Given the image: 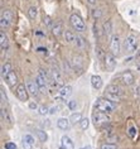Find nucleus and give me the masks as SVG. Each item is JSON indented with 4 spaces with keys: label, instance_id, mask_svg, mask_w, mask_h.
I'll return each mask as SVG.
<instances>
[{
    "label": "nucleus",
    "instance_id": "nucleus-11",
    "mask_svg": "<svg viewBox=\"0 0 140 149\" xmlns=\"http://www.w3.org/2000/svg\"><path fill=\"white\" fill-rule=\"evenodd\" d=\"M5 80H6V84H8V86L13 88L18 84V76H17L15 71H10V73L5 77Z\"/></svg>",
    "mask_w": 140,
    "mask_h": 149
},
{
    "label": "nucleus",
    "instance_id": "nucleus-18",
    "mask_svg": "<svg viewBox=\"0 0 140 149\" xmlns=\"http://www.w3.org/2000/svg\"><path fill=\"white\" fill-rule=\"evenodd\" d=\"M71 94H72V86H69V85H63L60 88V95L62 97H68Z\"/></svg>",
    "mask_w": 140,
    "mask_h": 149
},
{
    "label": "nucleus",
    "instance_id": "nucleus-46",
    "mask_svg": "<svg viewBox=\"0 0 140 149\" xmlns=\"http://www.w3.org/2000/svg\"><path fill=\"white\" fill-rule=\"evenodd\" d=\"M88 4H96V0H87Z\"/></svg>",
    "mask_w": 140,
    "mask_h": 149
},
{
    "label": "nucleus",
    "instance_id": "nucleus-17",
    "mask_svg": "<svg viewBox=\"0 0 140 149\" xmlns=\"http://www.w3.org/2000/svg\"><path fill=\"white\" fill-rule=\"evenodd\" d=\"M71 63H72V67L75 70H81L82 68V66H83V61H82V58H81L80 56H73Z\"/></svg>",
    "mask_w": 140,
    "mask_h": 149
},
{
    "label": "nucleus",
    "instance_id": "nucleus-1",
    "mask_svg": "<svg viewBox=\"0 0 140 149\" xmlns=\"http://www.w3.org/2000/svg\"><path fill=\"white\" fill-rule=\"evenodd\" d=\"M96 110L97 111H102V113H106V114H110L115 110V104H114L111 100L109 99H97L96 101Z\"/></svg>",
    "mask_w": 140,
    "mask_h": 149
},
{
    "label": "nucleus",
    "instance_id": "nucleus-19",
    "mask_svg": "<svg viewBox=\"0 0 140 149\" xmlns=\"http://www.w3.org/2000/svg\"><path fill=\"white\" fill-rule=\"evenodd\" d=\"M35 82H37V85H38V87H39L40 91H42V92H46V91H44V88L47 87V84H48V82H47V81L44 80L43 77L40 76V74H38V76L35 77Z\"/></svg>",
    "mask_w": 140,
    "mask_h": 149
},
{
    "label": "nucleus",
    "instance_id": "nucleus-45",
    "mask_svg": "<svg viewBox=\"0 0 140 149\" xmlns=\"http://www.w3.org/2000/svg\"><path fill=\"white\" fill-rule=\"evenodd\" d=\"M97 54H98V57H101V56H102V52H101V48H97Z\"/></svg>",
    "mask_w": 140,
    "mask_h": 149
},
{
    "label": "nucleus",
    "instance_id": "nucleus-10",
    "mask_svg": "<svg viewBox=\"0 0 140 149\" xmlns=\"http://www.w3.org/2000/svg\"><path fill=\"white\" fill-rule=\"evenodd\" d=\"M110 48H111L114 54H119L120 53V39L117 36H114L111 40H110Z\"/></svg>",
    "mask_w": 140,
    "mask_h": 149
},
{
    "label": "nucleus",
    "instance_id": "nucleus-6",
    "mask_svg": "<svg viewBox=\"0 0 140 149\" xmlns=\"http://www.w3.org/2000/svg\"><path fill=\"white\" fill-rule=\"evenodd\" d=\"M124 44H125V48H126L129 52H134V51H136V48H138V39H136V37L134 34H130L125 39Z\"/></svg>",
    "mask_w": 140,
    "mask_h": 149
},
{
    "label": "nucleus",
    "instance_id": "nucleus-5",
    "mask_svg": "<svg viewBox=\"0 0 140 149\" xmlns=\"http://www.w3.org/2000/svg\"><path fill=\"white\" fill-rule=\"evenodd\" d=\"M15 94H17V97L20 100V101H28V97H29V91H28V87H25V85L20 84L17 86V90H15Z\"/></svg>",
    "mask_w": 140,
    "mask_h": 149
},
{
    "label": "nucleus",
    "instance_id": "nucleus-49",
    "mask_svg": "<svg viewBox=\"0 0 140 149\" xmlns=\"http://www.w3.org/2000/svg\"><path fill=\"white\" fill-rule=\"evenodd\" d=\"M138 95H139V97H140V86L138 87Z\"/></svg>",
    "mask_w": 140,
    "mask_h": 149
},
{
    "label": "nucleus",
    "instance_id": "nucleus-15",
    "mask_svg": "<svg viewBox=\"0 0 140 149\" xmlns=\"http://www.w3.org/2000/svg\"><path fill=\"white\" fill-rule=\"evenodd\" d=\"M91 85L94 88H96V90H100V88L102 87V85H104V82H102V79L98 74H94V76L91 77Z\"/></svg>",
    "mask_w": 140,
    "mask_h": 149
},
{
    "label": "nucleus",
    "instance_id": "nucleus-21",
    "mask_svg": "<svg viewBox=\"0 0 140 149\" xmlns=\"http://www.w3.org/2000/svg\"><path fill=\"white\" fill-rule=\"evenodd\" d=\"M1 18H3V19H5V20H8L9 23H12L13 18H14V14H13L12 10L5 9V10H3V13H1Z\"/></svg>",
    "mask_w": 140,
    "mask_h": 149
},
{
    "label": "nucleus",
    "instance_id": "nucleus-47",
    "mask_svg": "<svg viewBox=\"0 0 140 149\" xmlns=\"http://www.w3.org/2000/svg\"><path fill=\"white\" fill-rule=\"evenodd\" d=\"M80 149H91L90 145H86V147H83V148H80Z\"/></svg>",
    "mask_w": 140,
    "mask_h": 149
},
{
    "label": "nucleus",
    "instance_id": "nucleus-20",
    "mask_svg": "<svg viewBox=\"0 0 140 149\" xmlns=\"http://www.w3.org/2000/svg\"><path fill=\"white\" fill-rule=\"evenodd\" d=\"M0 46H1L3 51H5L6 48H8V46H9V39H8V37L5 36L4 32L0 33Z\"/></svg>",
    "mask_w": 140,
    "mask_h": 149
},
{
    "label": "nucleus",
    "instance_id": "nucleus-33",
    "mask_svg": "<svg viewBox=\"0 0 140 149\" xmlns=\"http://www.w3.org/2000/svg\"><path fill=\"white\" fill-rule=\"evenodd\" d=\"M21 147H23V149H33V144H30L29 141L27 140H21Z\"/></svg>",
    "mask_w": 140,
    "mask_h": 149
},
{
    "label": "nucleus",
    "instance_id": "nucleus-22",
    "mask_svg": "<svg viewBox=\"0 0 140 149\" xmlns=\"http://www.w3.org/2000/svg\"><path fill=\"white\" fill-rule=\"evenodd\" d=\"M75 44H76L77 48H80V49H83V48H86V40H85L82 37H80V36H76Z\"/></svg>",
    "mask_w": 140,
    "mask_h": 149
},
{
    "label": "nucleus",
    "instance_id": "nucleus-9",
    "mask_svg": "<svg viewBox=\"0 0 140 149\" xmlns=\"http://www.w3.org/2000/svg\"><path fill=\"white\" fill-rule=\"evenodd\" d=\"M121 81H123L126 86H131V85L135 82V77L130 71H125V72L121 74Z\"/></svg>",
    "mask_w": 140,
    "mask_h": 149
},
{
    "label": "nucleus",
    "instance_id": "nucleus-32",
    "mask_svg": "<svg viewBox=\"0 0 140 149\" xmlns=\"http://www.w3.org/2000/svg\"><path fill=\"white\" fill-rule=\"evenodd\" d=\"M88 124H90V121H88V119H87V118H83L82 120H81V123H80L81 128H82L83 130H86V129L88 128Z\"/></svg>",
    "mask_w": 140,
    "mask_h": 149
},
{
    "label": "nucleus",
    "instance_id": "nucleus-14",
    "mask_svg": "<svg viewBox=\"0 0 140 149\" xmlns=\"http://www.w3.org/2000/svg\"><path fill=\"white\" fill-rule=\"evenodd\" d=\"M57 126L60 128L61 130H68L69 128H71V121H69V119H66V118H61L58 119L57 121Z\"/></svg>",
    "mask_w": 140,
    "mask_h": 149
},
{
    "label": "nucleus",
    "instance_id": "nucleus-27",
    "mask_svg": "<svg viewBox=\"0 0 140 149\" xmlns=\"http://www.w3.org/2000/svg\"><path fill=\"white\" fill-rule=\"evenodd\" d=\"M37 135H38L39 141H42V143L48 140V135H47V133L44 130H37Z\"/></svg>",
    "mask_w": 140,
    "mask_h": 149
},
{
    "label": "nucleus",
    "instance_id": "nucleus-7",
    "mask_svg": "<svg viewBox=\"0 0 140 149\" xmlns=\"http://www.w3.org/2000/svg\"><path fill=\"white\" fill-rule=\"evenodd\" d=\"M51 77H52L53 82L57 85V86H63V77H62L61 71L57 68V67H53L52 71H51Z\"/></svg>",
    "mask_w": 140,
    "mask_h": 149
},
{
    "label": "nucleus",
    "instance_id": "nucleus-37",
    "mask_svg": "<svg viewBox=\"0 0 140 149\" xmlns=\"http://www.w3.org/2000/svg\"><path fill=\"white\" fill-rule=\"evenodd\" d=\"M23 139L24 140H27V141H29V143H30V144H33V145H34V138H33L32 135H29V134H25V135L23 136Z\"/></svg>",
    "mask_w": 140,
    "mask_h": 149
},
{
    "label": "nucleus",
    "instance_id": "nucleus-3",
    "mask_svg": "<svg viewBox=\"0 0 140 149\" xmlns=\"http://www.w3.org/2000/svg\"><path fill=\"white\" fill-rule=\"evenodd\" d=\"M92 120H94L95 126L97 128H104L110 123V118L106 113H102V111H96L94 115H92Z\"/></svg>",
    "mask_w": 140,
    "mask_h": 149
},
{
    "label": "nucleus",
    "instance_id": "nucleus-44",
    "mask_svg": "<svg viewBox=\"0 0 140 149\" xmlns=\"http://www.w3.org/2000/svg\"><path fill=\"white\" fill-rule=\"evenodd\" d=\"M58 110H60V107H58V106H56V107H52V109L49 110V113H51V114H56Z\"/></svg>",
    "mask_w": 140,
    "mask_h": 149
},
{
    "label": "nucleus",
    "instance_id": "nucleus-23",
    "mask_svg": "<svg viewBox=\"0 0 140 149\" xmlns=\"http://www.w3.org/2000/svg\"><path fill=\"white\" fill-rule=\"evenodd\" d=\"M63 34H64V38H66V40H67L68 43H75L76 36H75V33H73V32H71V31H67V29H66Z\"/></svg>",
    "mask_w": 140,
    "mask_h": 149
},
{
    "label": "nucleus",
    "instance_id": "nucleus-8",
    "mask_svg": "<svg viewBox=\"0 0 140 149\" xmlns=\"http://www.w3.org/2000/svg\"><path fill=\"white\" fill-rule=\"evenodd\" d=\"M105 66L110 71H112L116 67V58L112 52H109V53L105 54Z\"/></svg>",
    "mask_w": 140,
    "mask_h": 149
},
{
    "label": "nucleus",
    "instance_id": "nucleus-13",
    "mask_svg": "<svg viewBox=\"0 0 140 149\" xmlns=\"http://www.w3.org/2000/svg\"><path fill=\"white\" fill-rule=\"evenodd\" d=\"M27 87H28V91H29V94L33 95V96H37L39 94V87H38V85H37V82H34V81H28L27 82Z\"/></svg>",
    "mask_w": 140,
    "mask_h": 149
},
{
    "label": "nucleus",
    "instance_id": "nucleus-29",
    "mask_svg": "<svg viewBox=\"0 0 140 149\" xmlns=\"http://www.w3.org/2000/svg\"><path fill=\"white\" fill-rule=\"evenodd\" d=\"M28 15L30 19H35L37 15H38V9H37L35 6H30V8L28 9Z\"/></svg>",
    "mask_w": 140,
    "mask_h": 149
},
{
    "label": "nucleus",
    "instance_id": "nucleus-34",
    "mask_svg": "<svg viewBox=\"0 0 140 149\" xmlns=\"http://www.w3.org/2000/svg\"><path fill=\"white\" fill-rule=\"evenodd\" d=\"M38 111H39V114H40V115H47V114L49 113V109H48L47 106H44V105H43V106H40V107H39Z\"/></svg>",
    "mask_w": 140,
    "mask_h": 149
},
{
    "label": "nucleus",
    "instance_id": "nucleus-26",
    "mask_svg": "<svg viewBox=\"0 0 140 149\" xmlns=\"http://www.w3.org/2000/svg\"><path fill=\"white\" fill-rule=\"evenodd\" d=\"M82 115H81L80 113H73L71 115V118H69V121L72 123V124H76V123H81V120H82Z\"/></svg>",
    "mask_w": 140,
    "mask_h": 149
},
{
    "label": "nucleus",
    "instance_id": "nucleus-25",
    "mask_svg": "<svg viewBox=\"0 0 140 149\" xmlns=\"http://www.w3.org/2000/svg\"><path fill=\"white\" fill-rule=\"evenodd\" d=\"M10 71H13L12 65H10L9 62H6L5 65H3V67H1V76L3 77H6L10 73Z\"/></svg>",
    "mask_w": 140,
    "mask_h": 149
},
{
    "label": "nucleus",
    "instance_id": "nucleus-48",
    "mask_svg": "<svg viewBox=\"0 0 140 149\" xmlns=\"http://www.w3.org/2000/svg\"><path fill=\"white\" fill-rule=\"evenodd\" d=\"M38 51H39V52H46L47 49H44V48H38Z\"/></svg>",
    "mask_w": 140,
    "mask_h": 149
},
{
    "label": "nucleus",
    "instance_id": "nucleus-39",
    "mask_svg": "<svg viewBox=\"0 0 140 149\" xmlns=\"http://www.w3.org/2000/svg\"><path fill=\"white\" fill-rule=\"evenodd\" d=\"M0 24H1V28H8L9 25H10L9 22H8V20H5V19H3V18L0 19Z\"/></svg>",
    "mask_w": 140,
    "mask_h": 149
},
{
    "label": "nucleus",
    "instance_id": "nucleus-40",
    "mask_svg": "<svg viewBox=\"0 0 140 149\" xmlns=\"http://www.w3.org/2000/svg\"><path fill=\"white\" fill-rule=\"evenodd\" d=\"M43 23L47 25V27H49V25H52V20H51V18L49 17H44V19H43Z\"/></svg>",
    "mask_w": 140,
    "mask_h": 149
},
{
    "label": "nucleus",
    "instance_id": "nucleus-16",
    "mask_svg": "<svg viewBox=\"0 0 140 149\" xmlns=\"http://www.w3.org/2000/svg\"><path fill=\"white\" fill-rule=\"evenodd\" d=\"M52 33L54 37H60L62 36V33H64V29H63V24L61 23V22H58L52 27Z\"/></svg>",
    "mask_w": 140,
    "mask_h": 149
},
{
    "label": "nucleus",
    "instance_id": "nucleus-28",
    "mask_svg": "<svg viewBox=\"0 0 140 149\" xmlns=\"http://www.w3.org/2000/svg\"><path fill=\"white\" fill-rule=\"evenodd\" d=\"M1 121H6V123H12V119L9 116V113L8 110H5L4 107H1Z\"/></svg>",
    "mask_w": 140,
    "mask_h": 149
},
{
    "label": "nucleus",
    "instance_id": "nucleus-30",
    "mask_svg": "<svg viewBox=\"0 0 140 149\" xmlns=\"http://www.w3.org/2000/svg\"><path fill=\"white\" fill-rule=\"evenodd\" d=\"M91 14H92V18H94V19H100L101 15H102V12L100 9H92Z\"/></svg>",
    "mask_w": 140,
    "mask_h": 149
},
{
    "label": "nucleus",
    "instance_id": "nucleus-24",
    "mask_svg": "<svg viewBox=\"0 0 140 149\" xmlns=\"http://www.w3.org/2000/svg\"><path fill=\"white\" fill-rule=\"evenodd\" d=\"M102 29H104V33L106 36H110L112 32V24L110 20H106L104 24H102Z\"/></svg>",
    "mask_w": 140,
    "mask_h": 149
},
{
    "label": "nucleus",
    "instance_id": "nucleus-35",
    "mask_svg": "<svg viewBox=\"0 0 140 149\" xmlns=\"http://www.w3.org/2000/svg\"><path fill=\"white\" fill-rule=\"evenodd\" d=\"M101 149H117L115 144H111V143H105L101 145Z\"/></svg>",
    "mask_w": 140,
    "mask_h": 149
},
{
    "label": "nucleus",
    "instance_id": "nucleus-4",
    "mask_svg": "<svg viewBox=\"0 0 140 149\" xmlns=\"http://www.w3.org/2000/svg\"><path fill=\"white\" fill-rule=\"evenodd\" d=\"M69 23H71L72 28L75 29L76 32H83L85 28H86L85 22L82 20V18H81L78 14H72V15L69 17Z\"/></svg>",
    "mask_w": 140,
    "mask_h": 149
},
{
    "label": "nucleus",
    "instance_id": "nucleus-42",
    "mask_svg": "<svg viewBox=\"0 0 140 149\" xmlns=\"http://www.w3.org/2000/svg\"><path fill=\"white\" fill-rule=\"evenodd\" d=\"M29 109H32V110L38 109V104H37L35 101H30L29 102Z\"/></svg>",
    "mask_w": 140,
    "mask_h": 149
},
{
    "label": "nucleus",
    "instance_id": "nucleus-41",
    "mask_svg": "<svg viewBox=\"0 0 140 149\" xmlns=\"http://www.w3.org/2000/svg\"><path fill=\"white\" fill-rule=\"evenodd\" d=\"M5 149H17V145L12 143V141H9V143L5 144Z\"/></svg>",
    "mask_w": 140,
    "mask_h": 149
},
{
    "label": "nucleus",
    "instance_id": "nucleus-12",
    "mask_svg": "<svg viewBox=\"0 0 140 149\" xmlns=\"http://www.w3.org/2000/svg\"><path fill=\"white\" fill-rule=\"evenodd\" d=\"M61 147L63 148V149H75V145H73V141L72 139L69 136L67 135H63L62 136V139H61Z\"/></svg>",
    "mask_w": 140,
    "mask_h": 149
},
{
    "label": "nucleus",
    "instance_id": "nucleus-36",
    "mask_svg": "<svg viewBox=\"0 0 140 149\" xmlns=\"http://www.w3.org/2000/svg\"><path fill=\"white\" fill-rule=\"evenodd\" d=\"M67 105H68V107H69L71 110H76L77 102H76V100H69V101L67 102Z\"/></svg>",
    "mask_w": 140,
    "mask_h": 149
},
{
    "label": "nucleus",
    "instance_id": "nucleus-38",
    "mask_svg": "<svg viewBox=\"0 0 140 149\" xmlns=\"http://www.w3.org/2000/svg\"><path fill=\"white\" fill-rule=\"evenodd\" d=\"M135 134H136V128L135 126H130V129H129V135H130L131 139L135 138Z\"/></svg>",
    "mask_w": 140,
    "mask_h": 149
},
{
    "label": "nucleus",
    "instance_id": "nucleus-31",
    "mask_svg": "<svg viewBox=\"0 0 140 149\" xmlns=\"http://www.w3.org/2000/svg\"><path fill=\"white\" fill-rule=\"evenodd\" d=\"M39 74L47 81V82H49V74H48V72H47L44 68H39Z\"/></svg>",
    "mask_w": 140,
    "mask_h": 149
},
{
    "label": "nucleus",
    "instance_id": "nucleus-2",
    "mask_svg": "<svg viewBox=\"0 0 140 149\" xmlns=\"http://www.w3.org/2000/svg\"><path fill=\"white\" fill-rule=\"evenodd\" d=\"M121 96H123V91H121L120 86L111 84L106 87V97H109L111 101H120Z\"/></svg>",
    "mask_w": 140,
    "mask_h": 149
},
{
    "label": "nucleus",
    "instance_id": "nucleus-43",
    "mask_svg": "<svg viewBox=\"0 0 140 149\" xmlns=\"http://www.w3.org/2000/svg\"><path fill=\"white\" fill-rule=\"evenodd\" d=\"M135 63H136V68H138V70H140V53H138V54H136Z\"/></svg>",
    "mask_w": 140,
    "mask_h": 149
}]
</instances>
